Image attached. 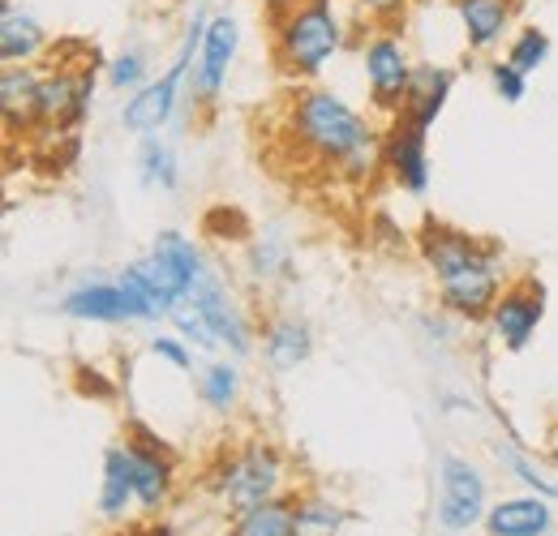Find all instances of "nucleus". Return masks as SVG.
<instances>
[{"label": "nucleus", "instance_id": "10", "mask_svg": "<svg viewBox=\"0 0 558 536\" xmlns=\"http://www.w3.org/2000/svg\"><path fill=\"white\" fill-rule=\"evenodd\" d=\"M542 318H546V292H542L533 279H524V283L507 288V292L494 301L486 322H489V331H494V339H498L507 352H524L529 339L537 336Z\"/></svg>", "mask_w": 558, "mask_h": 536}, {"label": "nucleus", "instance_id": "29", "mask_svg": "<svg viewBox=\"0 0 558 536\" xmlns=\"http://www.w3.org/2000/svg\"><path fill=\"white\" fill-rule=\"evenodd\" d=\"M168 318H172V327L190 339V343H198V348H219V339H215V331H210L207 314L198 309V301H194V296H190V301H181Z\"/></svg>", "mask_w": 558, "mask_h": 536}, {"label": "nucleus", "instance_id": "2", "mask_svg": "<svg viewBox=\"0 0 558 536\" xmlns=\"http://www.w3.org/2000/svg\"><path fill=\"white\" fill-rule=\"evenodd\" d=\"M421 258L438 279V296L456 318L482 322L489 318L494 301L502 296V267H498V249H489L482 241H473L469 232L451 228V223H425L417 236Z\"/></svg>", "mask_w": 558, "mask_h": 536}, {"label": "nucleus", "instance_id": "17", "mask_svg": "<svg viewBox=\"0 0 558 536\" xmlns=\"http://www.w3.org/2000/svg\"><path fill=\"white\" fill-rule=\"evenodd\" d=\"M39 82H44V73H35L31 65H4V73H0V117H4L9 134L39 125Z\"/></svg>", "mask_w": 558, "mask_h": 536}, {"label": "nucleus", "instance_id": "12", "mask_svg": "<svg viewBox=\"0 0 558 536\" xmlns=\"http://www.w3.org/2000/svg\"><path fill=\"white\" fill-rule=\"evenodd\" d=\"M515 4L520 0H451L456 9V22H460V35H464V48L489 57L498 48H507V39L515 35Z\"/></svg>", "mask_w": 558, "mask_h": 536}, {"label": "nucleus", "instance_id": "5", "mask_svg": "<svg viewBox=\"0 0 558 536\" xmlns=\"http://www.w3.org/2000/svg\"><path fill=\"white\" fill-rule=\"evenodd\" d=\"M361 69H365L369 103L378 112L400 117L404 112V99L413 90V73H417V61H413L404 35L396 26H374L369 39H365V48H361Z\"/></svg>", "mask_w": 558, "mask_h": 536}, {"label": "nucleus", "instance_id": "21", "mask_svg": "<svg viewBox=\"0 0 558 536\" xmlns=\"http://www.w3.org/2000/svg\"><path fill=\"white\" fill-rule=\"evenodd\" d=\"M494 536H542L550 533V507L542 498H507L486 515Z\"/></svg>", "mask_w": 558, "mask_h": 536}, {"label": "nucleus", "instance_id": "3", "mask_svg": "<svg viewBox=\"0 0 558 536\" xmlns=\"http://www.w3.org/2000/svg\"><path fill=\"white\" fill-rule=\"evenodd\" d=\"M349 26L331 0H296L271 17V57L283 77L314 82L323 69L340 57Z\"/></svg>", "mask_w": 558, "mask_h": 536}, {"label": "nucleus", "instance_id": "37", "mask_svg": "<svg viewBox=\"0 0 558 536\" xmlns=\"http://www.w3.org/2000/svg\"><path fill=\"white\" fill-rule=\"evenodd\" d=\"M520 4H524V0H520Z\"/></svg>", "mask_w": 558, "mask_h": 536}, {"label": "nucleus", "instance_id": "14", "mask_svg": "<svg viewBox=\"0 0 558 536\" xmlns=\"http://www.w3.org/2000/svg\"><path fill=\"white\" fill-rule=\"evenodd\" d=\"M121 279H125V283L138 292L142 301H146V309H150L155 318L172 314L181 301H190V296H194L190 279L172 267V263H168L159 249H150V254H146V258H138L134 267L121 270Z\"/></svg>", "mask_w": 558, "mask_h": 536}, {"label": "nucleus", "instance_id": "19", "mask_svg": "<svg viewBox=\"0 0 558 536\" xmlns=\"http://www.w3.org/2000/svg\"><path fill=\"white\" fill-rule=\"evenodd\" d=\"M451 86H456V69L417 65V73H413V90H409L400 117H409V121H417V125L429 130V125L442 117V108H447V99H451Z\"/></svg>", "mask_w": 558, "mask_h": 536}, {"label": "nucleus", "instance_id": "16", "mask_svg": "<svg viewBox=\"0 0 558 536\" xmlns=\"http://www.w3.org/2000/svg\"><path fill=\"white\" fill-rule=\"evenodd\" d=\"M194 301H198V309L207 314L215 339H219V343H228L236 356H250V348H254L250 322H245V314L236 309V301L228 296V288L219 283V275H207V279L194 288Z\"/></svg>", "mask_w": 558, "mask_h": 536}, {"label": "nucleus", "instance_id": "6", "mask_svg": "<svg viewBox=\"0 0 558 536\" xmlns=\"http://www.w3.org/2000/svg\"><path fill=\"white\" fill-rule=\"evenodd\" d=\"M283 485V460L271 442H245L215 476V489L228 507L250 511L258 502H271Z\"/></svg>", "mask_w": 558, "mask_h": 536}, {"label": "nucleus", "instance_id": "7", "mask_svg": "<svg viewBox=\"0 0 558 536\" xmlns=\"http://www.w3.org/2000/svg\"><path fill=\"white\" fill-rule=\"evenodd\" d=\"M438 524L447 533H464L486 515V476L460 455H442L438 464Z\"/></svg>", "mask_w": 558, "mask_h": 536}, {"label": "nucleus", "instance_id": "36", "mask_svg": "<svg viewBox=\"0 0 558 536\" xmlns=\"http://www.w3.org/2000/svg\"><path fill=\"white\" fill-rule=\"evenodd\" d=\"M258 4H263V9L271 13V17H279V13H283V9H292L296 0H258Z\"/></svg>", "mask_w": 558, "mask_h": 536}, {"label": "nucleus", "instance_id": "31", "mask_svg": "<svg viewBox=\"0 0 558 536\" xmlns=\"http://www.w3.org/2000/svg\"><path fill=\"white\" fill-rule=\"evenodd\" d=\"M108 82L117 90H142L146 86V57H142L138 48H125L121 57L108 61Z\"/></svg>", "mask_w": 558, "mask_h": 536}, {"label": "nucleus", "instance_id": "26", "mask_svg": "<svg viewBox=\"0 0 558 536\" xmlns=\"http://www.w3.org/2000/svg\"><path fill=\"white\" fill-rule=\"evenodd\" d=\"M155 249L190 279V288H198L210 275V267L203 263V254H198V245H194L190 236H181V232H159V236H155Z\"/></svg>", "mask_w": 558, "mask_h": 536}, {"label": "nucleus", "instance_id": "24", "mask_svg": "<svg viewBox=\"0 0 558 536\" xmlns=\"http://www.w3.org/2000/svg\"><path fill=\"white\" fill-rule=\"evenodd\" d=\"M344 524V511L331 498H301L292 507V536H336Z\"/></svg>", "mask_w": 558, "mask_h": 536}, {"label": "nucleus", "instance_id": "8", "mask_svg": "<svg viewBox=\"0 0 558 536\" xmlns=\"http://www.w3.org/2000/svg\"><path fill=\"white\" fill-rule=\"evenodd\" d=\"M241 52V22L232 13H210L203 48H198V65H194V99L215 108V99L228 86V73L236 65Z\"/></svg>", "mask_w": 558, "mask_h": 536}, {"label": "nucleus", "instance_id": "28", "mask_svg": "<svg viewBox=\"0 0 558 536\" xmlns=\"http://www.w3.org/2000/svg\"><path fill=\"white\" fill-rule=\"evenodd\" d=\"M198 395H203V403H207L210 412H232L236 407V400H241V374L223 361V365H210L207 374H203V382H198Z\"/></svg>", "mask_w": 558, "mask_h": 536}, {"label": "nucleus", "instance_id": "23", "mask_svg": "<svg viewBox=\"0 0 558 536\" xmlns=\"http://www.w3.org/2000/svg\"><path fill=\"white\" fill-rule=\"evenodd\" d=\"M232 536H292V507L288 502H258L236 515Z\"/></svg>", "mask_w": 558, "mask_h": 536}, {"label": "nucleus", "instance_id": "34", "mask_svg": "<svg viewBox=\"0 0 558 536\" xmlns=\"http://www.w3.org/2000/svg\"><path fill=\"white\" fill-rule=\"evenodd\" d=\"M283 263H288L283 245H276V241H254V249H250V267H254V275H258V279H271V275H279V270H283Z\"/></svg>", "mask_w": 558, "mask_h": 536}, {"label": "nucleus", "instance_id": "15", "mask_svg": "<svg viewBox=\"0 0 558 536\" xmlns=\"http://www.w3.org/2000/svg\"><path fill=\"white\" fill-rule=\"evenodd\" d=\"M52 48L48 26L17 0H0V57L4 65H35Z\"/></svg>", "mask_w": 558, "mask_h": 536}, {"label": "nucleus", "instance_id": "33", "mask_svg": "<svg viewBox=\"0 0 558 536\" xmlns=\"http://www.w3.org/2000/svg\"><path fill=\"white\" fill-rule=\"evenodd\" d=\"M352 4H356V13H361L369 26H396L413 0H352Z\"/></svg>", "mask_w": 558, "mask_h": 536}, {"label": "nucleus", "instance_id": "1", "mask_svg": "<svg viewBox=\"0 0 558 536\" xmlns=\"http://www.w3.org/2000/svg\"><path fill=\"white\" fill-rule=\"evenodd\" d=\"M288 134L310 159H318L323 168H336L349 181H369L383 163V134L352 103L323 86H305L292 95Z\"/></svg>", "mask_w": 558, "mask_h": 536}, {"label": "nucleus", "instance_id": "27", "mask_svg": "<svg viewBox=\"0 0 558 536\" xmlns=\"http://www.w3.org/2000/svg\"><path fill=\"white\" fill-rule=\"evenodd\" d=\"M507 61L524 73H537V69L550 61V35L542 26H520L511 39H507Z\"/></svg>", "mask_w": 558, "mask_h": 536}, {"label": "nucleus", "instance_id": "22", "mask_svg": "<svg viewBox=\"0 0 558 536\" xmlns=\"http://www.w3.org/2000/svg\"><path fill=\"white\" fill-rule=\"evenodd\" d=\"M130 498H138V494H134V451H130V442H125V447H112V451L104 455L99 511H104L108 520H121L125 507H130Z\"/></svg>", "mask_w": 558, "mask_h": 536}, {"label": "nucleus", "instance_id": "9", "mask_svg": "<svg viewBox=\"0 0 558 536\" xmlns=\"http://www.w3.org/2000/svg\"><path fill=\"white\" fill-rule=\"evenodd\" d=\"M95 65H57L44 73L39 82V125H77L90 112V95H95Z\"/></svg>", "mask_w": 558, "mask_h": 536}, {"label": "nucleus", "instance_id": "32", "mask_svg": "<svg viewBox=\"0 0 558 536\" xmlns=\"http://www.w3.org/2000/svg\"><path fill=\"white\" fill-rule=\"evenodd\" d=\"M498 460H502L507 468L515 472V476H520L524 485H533L537 494H546V498H558V485H555V480H546V476L533 468V464H529V460H524V455H520L515 447H498Z\"/></svg>", "mask_w": 558, "mask_h": 536}, {"label": "nucleus", "instance_id": "11", "mask_svg": "<svg viewBox=\"0 0 558 536\" xmlns=\"http://www.w3.org/2000/svg\"><path fill=\"white\" fill-rule=\"evenodd\" d=\"M61 309L70 318H77V322H155L146 301L125 279H117V283H86V288H77V292H70L61 301Z\"/></svg>", "mask_w": 558, "mask_h": 536}, {"label": "nucleus", "instance_id": "4", "mask_svg": "<svg viewBox=\"0 0 558 536\" xmlns=\"http://www.w3.org/2000/svg\"><path fill=\"white\" fill-rule=\"evenodd\" d=\"M207 22H210L207 13H194V22L185 26V39H181V52H177L172 69L130 95V103L121 108V125H125L130 134H159V130L172 121V112H177V103H181V86H185L190 69L198 65V48H203Z\"/></svg>", "mask_w": 558, "mask_h": 536}, {"label": "nucleus", "instance_id": "13", "mask_svg": "<svg viewBox=\"0 0 558 536\" xmlns=\"http://www.w3.org/2000/svg\"><path fill=\"white\" fill-rule=\"evenodd\" d=\"M383 168L391 172V181L409 194H425L429 185V155H425V125L396 117L391 130L383 134Z\"/></svg>", "mask_w": 558, "mask_h": 536}, {"label": "nucleus", "instance_id": "30", "mask_svg": "<svg viewBox=\"0 0 558 536\" xmlns=\"http://www.w3.org/2000/svg\"><path fill=\"white\" fill-rule=\"evenodd\" d=\"M489 86H494V95L502 99V103H524V95H529V73L524 69H515L507 57L502 61H489Z\"/></svg>", "mask_w": 558, "mask_h": 536}, {"label": "nucleus", "instance_id": "35", "mask_svg": "<svg viewBox=\"0 0 558 536\" xmlns=\"http://www.w3.org/2000/svg\"><path fill=\"white\" fill-rule=\"evenodd\" d=\"M150 352L163 356V361L177 365V369H190V365H194V352L185 348V339H177V336H159L155 343H150Z\"/></svg>", "mask_w": 558, "mask_h": 536}, {"label": "nucleus", "instance_id": "20", "mask_svg": "<svg viewBox=\"0 0 558 536\" xmlns=\"http://www.w3.org/2000/svg\"><path fill=\"white\" fill-rule=\"evenodd\" d=\"M310 352H314V336H310V327L301 318H276L263 331V356H267V365L279 369V374L305 365Z\"/></svg>", "mask_w": 558, "mask_h": 536}, {"label": "nucleus", "instance_id": "18", "mask_svg": "<svg viewBox=\"0 0 558 536\" xmlns=\"http://www.w3.org/2000/svg\"><path fill=\"white\" fill-rule=\"evenodd\" d=\"M138 442H130V451H134V494H138V502L146 511H159L163 502H168V494H172V464H168V451H163V442H155L150 434H138Z\"/></svg>", "mask_w": 558, "mask_h": 536}, {"label": "nucleus", "instance_id": "25", "mask_svg": "<svg viewBox=\"0 0 558 536\" xmlns=\"http://www.w3.org/2000/svg\"><path fill=\"white\" fill-rule=\"evenodd\" d=\"M138 172H142V185L150 190H177V155L172 146H163L159 137H146L138 150Z\"/></svg>", "mask_w": 558, "mask_h": 536}]
</instances>
